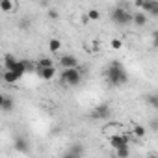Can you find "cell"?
<instances>
[{
  "label": "cell",
  "mask_w": 158,
  "mask_h": 158,
  "mask_svg": "<svg viewBox=\"0 0 158 158\" xmlns=\"http://www.w3.org/2000/svg\"><path fill=\"white\" fill-rule=\"evenodd\" d=\"M130 156V149L128 147H119L115 149V158H128Z\"/></svg>",
  "instance_id": "18"
},
{
  "label": "cell",
  "mask_w": 158,
  "mask_h": 158,
  "mask_svg": "<svg viewBox=\"0 0 158 158\" xmlns=\"http://www.w3.org/2000/svg\"><path fill=\"white\" fill-rule=\"evenodd\" d=\"M35 73L41 80H52V78L58 74L56 73V67H35Z\"/></svg>",
  "instance_id": "7"
},
{
  "label": "cell",
  "mask_w": 158,
  "mask_h": 158,
  "mask_svg": "<svg viewBox=\"0 0 158 158\" xmlns=\"http://www.w3.org/2000/svg\"><path fill=\"white\" fill-rule=\"evenodd\" d=\"M13 8H15V4L11 2V0H0V10H2L4 13L13 11Z\"/></svg>",
  "instance_id": "14"
},
{
  "label": "cell",
  "mask_w": 158,
  "mask_h": 158,
  "mask_svg": "<svg viewBox=\"0 0 158 158\" xmlns=\"http://www.w3.org/2000/svg\"><path fill=\"white\" fill-rule=\"evenodd\" d=\"M130 134H134L136 138H145V127H141V125H134Z\"/></svg>",
  "instance_id": "17"
},
{
  "label": "cell",
  "mask_w": 158,
  "mask_h": 158,
  "mask_svg": "<svg viewBox=\"0 0 158 158\" xmlns=\"http://www.w3.org/2000/svg\"><path fill=\"white\" fill-rule=\"evenodd\" d=\"M147 21H149V17L145 15V13H132V23L136 24V26H145L147 24Z\"/></svg>",
  "instance_id": "11"
},
{
  "label": "cell",
  "mask_w": 158,
  "mask_h": 158,
  "mask_svg": "<svg viewBox=\"0 0 158 158\" xmlns=\"http://www.w3.org/2000/svg\"><path fill=\"white\" fill-rule=\"evenodd\" d=\"M106 80L110 86L117 88V86H123L128 82V74H127V69L123 67L121 61H112L106 69Z\"/></svg>",
  "instance_id": "1"
},
{
  "label": "cell",
  "mask_w": 158,
  "mask_h": 158,
  "mask_svg": "<svg viewBox=\"0 0 158 158\" xmlns=\"http://www.w3.org/2000/svg\"><path fill=\"white\" fill-rule=\"evenodd\" d=\"M86 19H88V21H99V19H101V13H99V10H89Z\"/></svg>",
  "instance_id": "21"
},
{
  "label": "cell",
  "mask_w": 158,
  "mask_h": 158,
  "mask_svg": "<svg viewBox=\"0 0 158 158\" xmlns=\"http://www.w3.org/2000/svg\"><path fill=\"white\" fill-rule=\"evenodd\" d=\"M110 115H112V110H110L108 104H99V106H95V110L91 112V117H93V119H108Z\"/></svg>",
  "instance_id": "6"
},
{
  "label": "cell",
  "mask_w": 158,
  "mask_h": 158,
  "mask_svg": "<svg viewBox=\"0 0 158 158\" xmlns=\"http://www.w3.org/2000/svg\"><path fill=\"white\" fill-rule=\"evenodd\" d=\"M4 97H6V95H2V93H0V108H2V102H4Z\"/></svg>",
  "instance_id": "26"
},
{
  "label": "cell",
  "mask_w": 158,
  "mask_h": 158,
  "mask_svg": "<svg viewBox=\"0 0 158 158\" xmlns=\"http://www.w3.org/2000/svg\"><path fill=\"white\" fill-rule=\"evenodd\" d=\"M149 158H158V156H156V154H151V156H149Z\"/></svg>",
  "instance_id": "27"
},
{
  "label": "cell",
  "mask_w": 158,
  "mask_h": 158,
  "mask_svg": "<svg viewBox=\"0 0 158 158\" xmlns=\"http://www.w3.org/2000/svg\"><path fill=\"white\" fill-rule=\"evenodd\" d=\"M2 80L8 82V84H15V82L21 80V76H19L17 73H13V71H6V73L2 74Z\"/></svg>",
  "instance_id": "12"
},
{
  "label": "cell",
  "mask_w": 158,
  "mask_h": 158,
  "mask_svg": "<svg viewBox=\"0 0 158 158\" xmlns=\"http://www.w3.org/2000/svg\"><path fill=\"white\" fill-rule=\"evenodd\" d=\"M48 17H50V19H58V13H56V11H50V15H48Z\"/></svg>",
  "instance_id": "23"
},
{
  "label": "cell",
  "mask_w": 158,
  "mask_h": 158,
  "mask_svg": "<svg viewBox=\"0 0 158 158\" xmlns=\"http://www.w3.org/2000/svg\"><path fill=\"white\" fill-rule=\"evenodd\" d=\"M110 145H112L114 149L128 147V145H130V132H128V136H127V134H112V136H110Z\"/></svg>",
  "instance_id": "4"
},
{
  "label": "cell",
  "mask_w": 158,
  "mask_h": 158,
  "mask_svg": "<svg viewBox=\"0 0 158 158\" xmlns=\"http://www.w3.org/2000/svg\"><path fill=\"white\" fill-rule=\"evenodd\" d=\"M112 21L115 23V24H119V26H125V24H128V23H132V13H130V10L127 8V4H117V8H114L112 10Z\"/></svg>",
  "instance_id": "2"
},
{
  "label": "cell",
  "mask_w": 158,
  "mask_h": 158,
  "mask_svg": "<svg viewBox=\"0 0 158 158\" xmlns=\"http://www.w3.org/2000/svg\"><path fill=\"white\" fill-rule=\"evenodd\" d=\"M136 8L143 10L141 13H149V15H156L158 13V2H136Z\"/></svg>",
  "instance_id": "8"
},
{
  "label": "cell",
  "mask_w": 158,
  "mask_h": 158,
  "mask_svg": "<svg viewBox=\"0 0 158 158\" xmlns=\"http://www.w3.org/2000/svg\"><path fill=\"white\" fill-rule=\"evenodd\" d=\"M15 63H17V58L13 54H6L4 56V67H6V71H11Z\"/></svg>",
  "instance_id": "13"
},
{
  "label": "cell",
  "mask_w": 158,
  "mask_h": 158,
  "mask_svg": "<svg viewBox=\"0 0 158 158\" xmlns=\"http://www.w3.org/2000/svg\"><path fill=\"white\" fill-rule=\"evenodd\" d=\"M60 76H61V82L63 84H67V86H78L80 80H82V71L78 69V67H74V69H63Z\"/></svg>",
  "instance_id": "3"
},
{
  "label": "cell",
  "mask_w": 158,
  "mask_h": 158,
  "mask_svg": "<svg viewBox=\"0 0 158 158\" xmlns=\"http://www.w3.org/2000/svg\"><path fill=\"white\" fill-rule=\"evenodd\" d=\"M60 63H61L63 69H74V67H78V58L73 56V54H65V56L60 58Z\"/></svg>",
  "instance_id": "9"
},
{
  "label": "cell",
  "mask_w": 158,
  "mask_h": 158,
  "mask_svg": "<svg viewBox=\"0 0 158 158\" xmlns=\"http://www.w3.org/2000/svg\"><path fill=\"white\" fill-rule=\"evenodd\" d=\"M35 67H54V61H52L50 58L43 56V58H39V60H37V65H35Z\"/></svg>",
  "instance_id": "16"
},
{
  "label": "cell",
  "mask_w": 158,
  "mask_h": 158,
  "mask_svg": "<svg viewBox=\"0 0 158 158\" xmlns=\"http://www.w3.org/2000/svg\"><path fill=\"white\" fill-rule=\"evenodd\" d=\"M61 158H78V156H73V154H69V152H65V154H63Z\"/></svg>",
  "instance_id": "25"
},
{
  "label": "cell",
  "mask_w": 158,
  "mask_h": 158,
  "mask_svg": "<svg viewBox=\"0 0 158 158\" xmlns=\"http://www.w3.org/2000/svg\"><path fill=\"white\" fill-rule=\"evenodd\" d=\"M69 154H73V156H78V158H82V154H84V145L80 143V141H76V143H73L71 147H69V151H67Z\"/></svg>",
  "instance_id": "10"
},
{
  "label": "cell",
  "mask_w": 158,
  "mask_h": 158,
  "mask_svg": "<svg viewBox=\"0 0 158 158\" xmlns=\"http://www.w3.org/2000/svg\"><path fill=\"white\" fill-rule=\"evenodd\" d=\"M0 78H2V74H0Z\"/></svg>",
  "instance_id": "28"
},
{
  "label": "cell",
  "mask_w": 158,
  "mask_h": 158,
  "mask_svg": "<svg viewBox=\"0 0 158 158\" xmlns=\"http://www.w3.org/2000/svg\"><path fill=\"white\" fill-rule=\"evenodd\" d=\"M13 99L11 97H4V102H2V108L0 110H4V112H10V110H13Z\"/></svg>",
  "instance_id": "19"
},
{
  "label": "cell",
  "mask_w": 158,
  "mask_h": 158,
  "mask_svg": "<svg viewBox=\"0 0 158 158\" xmlns=\"http://www.w3.org/2000/svg\"><path fill=\"white\" fill-rule=\"evenodd\" d=\"M13 149H15L17 152L28 154V152H30V141H28V138H24V136H17V138L13 139Z\"/></svg>",
  "instance_id": "5"
},
{
  "label": "cell",
  "mask_w": 158,
  "mask_h": 158,
  "mask_svg": "<svg viewBox=\"0 0 158 158\" xmlns=\"http://www.w3.org/2000/svg\"><path fill=\"white\" fill-rule=\"evenodd\" d=\"M48 48H50V52H58V50L61 48V41L56 39V37H52V39L48 41Z\"/></svg>",
  "instance_id": "15"
},
{
  "label": "cell",
  "mask_w": 158,
  "mask_h": 158,
  "mask_svg": "<svg viewBox=\"0 0 158 158\" xmlns=\"http://www.w3.org/2000/svg\"><path fill=\"white\" fill-rule=\"evenodd\" d=\"M147 102H149V106H151V108H156V106H158V95H156V93L147 95Z\"/></svg>",
  "instance_id": "20"
},
{
  "label": "cell",
  "mask_w": 158,
  "mask_h": 158,
  "mask_svg": "<svg viewBox=\"0 0 158 158\" xmlns=\"http://www.w3.org/2000/svg\"><path fill=\"white\" fill-rule=\"evenodd\" d=\"M151 128H152V130H156V119H152V121H151Z\"/></svg>",
  "instance_id": "24"
},
{
  "label": "cell",
  "mask_w": 158,
  "mask_h": 158,
  "mask_svg": "<svg viewBox=\"0 0 158 158\" xmlns=\"http://www.w3.org/2000/svg\"><path fill=\"white\" fill-rule=\"evenodd\" d=\"M110 45H112V48L119 50V48L123 47V41H121V39H112V41H110Z\"/></svg>",
  "instance_id": "22"
}]
</instances>
